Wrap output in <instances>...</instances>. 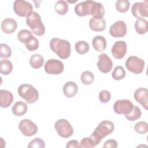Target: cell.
<instances>
[{"label": "cell", "mask_w": 148, "mask_h": 148, "mask_svg": "<svg viewBox=\"0 0 148 148\" xmlns=\"http://www.w3.org/2000/svg\"><path fill=\"white\" fill-rule=\"evenodd\" d=\"M14 13L20 17H27L33 12V6L28 1L16 0L13 3Z\"/></svg>", "instance_id": "7"}, {"label": "cell", "mask_w": 148, "mask_h": 148, "mask_svg": "<svg viewBox=\"0 0 148 148\" xmlns=\"http://www.w3.org/2000/svg\"><path fill=\"white\" fill-rule=\"evenodd\" d=\"M135 131L139 134H145L148 131V124L145 121H139L134 126Z\"/></svg>", "instance_id": "34"}, {"label": "cell", "mask_w": 148, "mask_h": 148, "mask_svg": "<svg viewBox=\"0 0 148 148\" xmlns=\"http://www.w3.org/2000/svg\"><path fill=\"white\" fill-rule=\"evenodd\" d=\"M106 23L103 18L92 17L89 21V27L95 32H101L105 30Z\"/></svg>", "instance_id": "19"}, {"label": "cell", "mask_w": 148, "mask_h": 148, "mask_svg": "<svg viewBox=\"0 0 148 148\" xmlns=\"http://www.w3.org/2000/svg\"><path fill=\"white\" fill-rule=\"evenodd\" d=\"M54 128L58 135L64 138H69L73 134V129L71 124L64 119L57 120L54 124Z\"/></svg>", "instance_id": "6"}, {"label": "cell", "mask_w": 148, "mask_h": 148, "mask_svg": "<svg viewBox=\"0 0 148 148\" xmlns=\"http://www.w3.org/2000/svg\"><path fill=\"white\" fill-rule=\"evenodd\" d=\"M45 72L50 75H59L64 69V65L62 61L57 59H49L45 64Z\"/></svg>", "instance_id": "8"}, {"label": "cell", "mask_w": 148, "mask_h": 148, "mask_svg": "<svg viewBox=\"0 0 148 148\" xmlns=\"http://www.w3.org/2000/svg\"><path fill=\"white\" fill-rule=\"evenodd\" d=\"M17 27V22L12 18H6L1 23V29L5 34H12Z\"/></svg>", "instance_id": "18"}, {"label": "cell", "mask_w": 148, "mask_h": 148, "mask_svg": "<svg viewBox=\"0 0 148 148\" xmlns=\"http://www.w3.org/2000/svg\"><path fill=\"white\" fill-rule=\"evenodd\" d=\"M132 15L137 18L146 17L148 16V1L136 2L131 8Z\"/></svg>", "instance_id": "11"}, {"label": "cell", "mask_w": 148, "mask_h": 148, "mask_svg": "<svg viewBox=\"0 0 148 148\" xmlns=\"http://www.w3.org/2000/svg\"><path fill=\"white\" fill-rule=\"evenodd\" d=\"M111 98V95L109 91L108 90H102L99 94V99L101 103H108Z\"/></svg>", "instance_id": "38"}, {"label": "cell", "mask_w": 148, "mask_h": 148, "mask_svg": "<svg viewBox=\"0 0 148 148\" xmlns=\"http://www.w3.org/2000/svg\"><path fill=\"white\" fill-rule=\"evenodd\" d=\"M27 147L28 148H44L45 143L41 138H36L29 142Z\"/></svg>", "instance_id": "36"}, {"label": "cell", "mask_w": 148, "mask_h": 148, "mask_svg": "<svg viewBox=\"0 0 148 148\" xmlns=\"http://www.w3.org/2000/svg\"><path fill=\"white\" fill-rule=\"evenodd\" d=\"M135 29L139 34H145L148 31L147 21L143 18H137L135 23Z\"/></svg>", "instance_id": "24"}, {"label": "cell", "mask_w": 148, "mask_h": 148, "mask_svg": "<svg viewBox=\"0 0 148 148\" xmlns=\"http://www.w3.org/2000/svg\"><path fill=\"white\" fill-rule=\"evenodd\" d=\"M92 45L96 51L102 52L106 49L107 43L105 38L103 36L98 35L92 39Z\"/></svg>", "instance_id": "22"}, {"label": "cell", "mask_w": 148, "mask_h": 148, "mask_svg": "<svg viewBox=\"0 0 148 148\" xmlns=\"http://www.w3.org/2000/svg\"><path fill=\"white\" fill-rule=\"evenodd\" d=\"M97 66L102 73H109L113 68V62L109 57L105 53H102L98 57Z\"/></svg>", "instance_id": "13"}, {"label": "cell", "mask_w": 148, "mask_h": 148, "mask_svg": "<svg viewBox=\"0 0 148 148\" xmlns=\"http://www.w3.org/2000/svg\"><path fill=\"white\" fill-rule=\"evenodd\" d=\"M115 6L118 12L120 13H125L130 8V2L128 0H117Z\"/></svg>", "instance_id": "32"}, {"label": "cell", "mask_w": 148, "mask_h": 148, "mask_svg": "<svg viewBox=\"0 0 148 148\" xmlns=\"http://www.w3.org/2000/svg\"><path fill=\"white\" fill-rule=\"evenodd\" d=\"M13 70L12 63L7 59H2L0 61V72L3 75L10 74Z\"/></svg>", "instance_id": "26"}, {"label": "cell", "mask_w": 148, "mask_h": 148, "mask_svg": "<svg viewBox=\"0 0 148 148\" xmlns=\"http://www.w3.org/2000/svg\"><path fill=\"white\" fill-rule=\"evenodd\" d=\"M12 55V50L10 47L5 43L0 44V57L9 58Z\"/></svg>", "instance_id": "35"}, {"label": "cell", "mask_w": 148, "mask_h": 148, "mask_svg": "<svg viewBox=\"0 0 148 148\" xmlns=\"http://www.w3.org/2000/svg\"><path fill=\"white\" fill-rule=\"evenodd\" d=\"M25 47L29 51H33L36 50L39 47L38 40L34 36L32 39L28 43L25 44Z\"/></svg>", "instance_id": "37"}, {"label": "cell", "mask_w": 148, "mask_h": 148, "mask_svg": "<svg viewBox=\"0 0 148 148\" xmlns=\"http://www.w3.org/2000/svg\"><path fill=\"white\" fill-rule=\"evenodd\" d=\"M54 10L58 14L65 15L68 10V5L65 1H58L54 5Z\"/></svg>", "instance_id": "28"}, {"label": "cell", "mask_w": 148, "mask_h": 148, "mask_svg": "<svg viewBox=\"0 0 148 148\" xmlns=\"http://www.w3.org/2000/svg\"><path fill=\"white\" fill-rule=\"evenodd\" d=\"M29 62L31 67L34 69H39L42 66L44 63V58L39 54H35L29 58Z\"/></svg>", "instance_id": "25"}, {"label": "cell", "mask_w": 148, "mask_h": 148, "mask_svg": "<svg viewBox=\"0 0 148 148\" xmlns=\"http://www.w3.org/2000/svg\"><path fill=\"white\" fill-rule=\"evenodd\" d=\"M127 32V25L123 20L116 21L109 28V34L114 38H122L126 35Z\"/></svg>", "instance_id": "12"}, {"label": "cell", "mask_w": 148, "mask_h": 148, "mask_svg": "<svg viewBox=\"0 0 148 148\" xmlns=\"http://www.w3.org/2000/svg\"><path fill=\"white\" fill-rule=\"evenodd\" d=\"M34 37L32 32L28 29H21L17 34L18 40L25 45L28 43Z\"/></svg>", "instance_id": "27"}, {"label": "cell", "mask_w": 148, "mask_h": 148, "mask_svg": "<svg viewBox=\"0 0 148 148\" xmlns=\"http://www.w3.org/2000/svg\"><path fill=\"white\" fill-rule=\"evenodd\" d=\"M127 45L125 42L118 40L113 44L112 47V54L116 59H122L127 53Z\"/></svg>", "instance_id": "14"}, {"label": "cell", "mask_w": 148, "mask_h": 148, "mask_svg": "<svg viewBox=\"0 0 148 148\" xmlns=\"http://www.w3.org/2000/svg\"><path fill=\"white\" fill-rule=\"evenodd\" d=\"M126 72L122 66H117L114 68L112 73L113 79L116 80H120L124 79L125 76Z\"/></svg>", "instance_id": "31"}, {"label": "cell", "mask_w": 148, "mask_h": 148, "mask_svg": "<svg viewBox=\"0 0 148 148\" xmlns=\"http://www.w3.org/2000/svg\"><path fill=\"white\" fill-rule=\"evenodd\" d=\"M91 140L89 137L83 138L80 142V147H94Z\"/></svg>", "instance_id": "39"}, {"label": "cell", "mask_w": 148, "mask_h": 148, "mask_svg": "<svg viewBox=\"0 0 148 148\" xmlns=\"http://www.w3.org/2000/svg\"><path fill=\"white\" fill-rule=\"evenodd\" d=\"M141 114L142 112L140 108L136 105H134L132 111L128 114L125 115V117L127 120L131 121H134L139 119L140 117Z\"/></svg>", "instance_id": "30"}, {"label": "cell", "mask_w": 148, "mask_h": 148, "mask_svg": "<svg viewBox=\"0 0 148 148\" xmlns=\"http://www.w3.org/2000/svg\"><path fill=\"white\" fill-rule=\"evenodd\" d=\"M66 148H71V147H75V148H78L80 147V143L76 140H71L68 142L66 145Z\"/></svg>", "instance_id": "41"}, {"label": "cell", "mask_w": 148, "mask_h": 148, "mask_svg": "<svg viewBox=\"0 0 148 148\" xmlns=\"http://www.w3.org/2000/svg\"><path fill=\"white\" fill-rule=\"evenodd\" d=\"M50 47L51 50L61 59H67L71 55V44L66 40L54 38L50 42Z\"/></svg>", "instance_id": "2"}, {"label": "cell", "mask_w": 148, "mask_h": 148, "mask_svg": "<svg viewBox=\"0 0 148 148\" xmlns=\"http://www.w3.org/2000/svg\"><path fill=\"white\" fill-rule=\"evenodd\" d=\"M92 3V1L90 0H87L78 3L75 7V13L80 17L90 15Z\"/></svg>", "instance_id": "16"}, {"label": "cell", "mask_w": 148, "mask_h": 148, "mask_svg": "<svg viewBox=\"0 0 148 148\" xmlns=\"http://www.w3.org/2000/svg\"><path fill=\"white\" fill-rule=\"evenodd\" d=\"M18 94L28 103H35L39 98L38 91L32 85L22 84L17 89Z\"/></svg>", "instance_id": "4"}, {"label": "cell", "mask_w": 148, "mask_h": 148, "mask_svg": "<svg viewBox=\"0 0 148 148\" xmlns=\"http://www.w3.org/2000/svg\"><path fill=\"white\" fill-rule=\"evenodd\" d=\"M27 25L31 28L32 32L38 36H42L45 33V27L41 17L36 12H33L26 17Z\"/></svg>", "instance_id": "3"}, {"label": "cell", "mask_w": 148, "mask_h": 148, "mask_svg": "<svg viewBox=\"0 0 148 148\" xmlns=\"http://www.w3.org/2000/svg\"><path fill=\"white\" fill-rule=\"evenodd\" d=\"M75 50L77 53L83 55L87 53L90 49L88 43L84 40H80L75 43Z\"/></svg>", "instance_id": "29"}, {"label": "cell", "mask_w": 148, "mask_h": 148, "mask_svg": "<svg viewBox=\"0 0 148 148\" xmlns=\"http://www.w3.org/2000/svg\"><path fill=\"white\" fill-rule=\"evenodd\" d=\"M27 105L26 103L19 101H17L12 106V111L14 115L16 116H21L25 114L27 111Z\"/></svg>", "instance_id": "23"}, {"label": "cell", "mask_w": 148, "mask_h": 148, "mask_svg": "<svg viewBox=\"0 0 148 148\" xmlns=\"http://www.w3.org/2000/svg\"><path fill=\"white\" fill-rule=\"evenodd\" d=\"M13 101L12 93L6 90H0V106L2 108H7L10 106Z\"/></svg>", "instance_id": "17"}, {"label": "cell", "mask_w": 148, "mask_h": 148, "mask_svg": "<svg viewBox=\"0 0 148 148\" xmlns=\"http://www.w3.org/2000/svg\"><path fill=\"white\" fill-rule=\"evenodd\" d=\"M127 69L134 74H139L142 73L145 68V61L135 56H130L125 63Z\"/></svg>", "instance_id": "5"}, {"label": "cell", "mask_w": 148, "mask_h": 148, "mask_svg": "<svg viewBox=\"0 0 148 148\" xmlns=\"http://www.w3.org/2000/svg\"><path fill=\"white\" fill-rule=\"evenodd\" d=\"M135 99L141 105L143 108L147 110L148 108V90L146 88L140 87L137 88L134 94Z\"/></svg>", "instance_id": "15"}, {"label": "cell", "mask_w": 148, "mask_h": 148, "mask_svg": "<svg viewBox=\"0 0 148 148\" xmlns=\"http://www.w3.org/2000/svg\"><path fill=\"white\" fill-rule=\"evenodd\" d=\"M18 128L23 135L31 136L34 135L38 131L37 125L29 119H23L18 124Z\"/></svg>", "instance_id": "10"}, {"label": "cell", "mask_w": 148, "mask_h": 148, "mask_svg": "<svg viewBox=\"0 0 148 148\" xmlns=\"http://www.w3.org/2000/svg\"><path fill=\"white\" fill-rule=\"evenodd\" d=\"M80 79L83 84L85 85H90L94 80V75L91 71H84L80 76Z\"/></svg>", "instance_id": "33"}, {"label": "cell", "mask_w": 148, "mask_h": 148, "mask_svg": "<svg viewBox=\"0 0 148 148\" xmlns=\"http://www.w3.org/2000/svg\"><path fill=\"white\" fill-rule=\"evenodd\" d=\"M118 146L117 142L114 139H109L106 140L103 146V148H116Z\"/></svg>", "instance_id": "40"}, {"label": "cell", "mask_w": 148, "mask_h": 148, "mask_svg": "<svg viewBox=\"0 0 148 148\" xmlns=\"http://www.w3.org/2000/svg\"><path fill=\"white\" fill-rule=\"evenodd\" d=\"M114 129V125L112 121L108 120L102 121L95 128L89 138L91 140L94 146H95L98 145L105 136L113 132Z\"/></svg>", "instance_id": "1"}, {"label": "cell", "mask_w": 148, "mask_h": 148, "mask_svg": "<svg viewBox=\"0 0 148 148\" xmlns=\"http://www.w3.org/2000/svg\"><path fill=\"white\" fill-rule=\"evenodd\" d=\"M62 90L64 94L66 97L72 98L77 94L78 87L75 82L70 81L64 84Z\"/></svg>", "instance_id": "20"}, {"label": "cell", "mask_w": 148, "mask_h": 148, "mask_svg": "<svg viewBox=\"0 0 148 148\" xmlns=\"http://www.w3.org/2000/svg\"><path fill=\"white\" fill-rule=\"evenodd\" d=\"M90 15L92 16V17L94 18H103L105 15V8L103 5L100 2L93 1Z\"/></svg>", "instance_id": "21"}, {"label": "cell", "mask_w": 148, "mask_h": 148, "mask_svg": "<svg viewBox=\"0 0 148 148\" xmlns=\"http://www.w3.org/2000/svg\"><path fill=\"white\" fill-rule=\"evenodd\" d=\"M134 105L128 99H123L117 100L113 105V110L115 113L119 114H128L132 110Z\"/></svg>", "instance_id": "9"}]
</instances>
